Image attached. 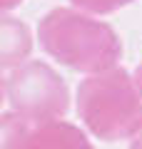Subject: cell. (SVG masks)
Masks as SVG:
<instances>
[{
  "label": "cell",
  "instance_id": "1",
  "mask_svg": "<svg viewBox=\"0 0 142 149\" xmlns=\"http://www.w3.org/2000/svg\"><path fill=\"white\" fill-rule=\"evenodd\" d=\"M42 50L60 65L85 74L117 67L122 42L112 25L77 8H55L37 25Z\"/></svg>",
  "mask_w": 142,
  "mask_h": 149
},
{
  "label": "cell",
  "instance_id": "2",
  "mask_svg": "<svg viewBox=\"0 0 142 149\" xmlns=\"http://www.w3.org/2000/svg\"><path fill=\"white\" fill-rule=\"evenodd\" d=\"M77 117L102 142L132 139L142 127V97L122 67L90 74L77 87Z\"/></svg>",
  "mask_w": 142,
  "mask_h": 149
},
{
  "label": "cell",
  "instance_id": "3",
  "mask_svg": "<svg viewBox=\"0 0 142 149\" xmlns=\"http://www.w3.org/2000/svg\"><path fill=\"white\" fill-rule=\"evenodd\" d=\"M5 97L13 112L30 122L63 119L70 109V90L65 80L40 60H25L13 70L5 82Z\"/></svg>",
  "mask_w": 142,
  "mask_h": 149
},
{
  "label": "cell",
  "instance_id": "4",
  "mask_svg": "<svg viewBox=\"0 0 142 149\" xmlns=\"http://www.w3.org/2000/svg\"><path fill=\"white\" fill-rule=\"evenodd\" d=\"M22 149H95L87 134L80 127L53 119V122H32L25 134Z\"/></svg>",
  "mask_w": 142,
  "mask_h": 149
},
{
  "label": "cell",
  "instance_id": "5",
  "mask_svg": "<svg viewBox=\"0 0 142 149\" xmlns=\"http://www.w3.org/2000/svg\"><path fill=\"white\" fill-rule=\"evenodd\" d=\"M32 52V32L18 17L0 13V72L15 70Z\"/></svg>",
  "mask_w": 142,
  "mask_h": 149
},
{
  "label": "cell",
  "instance_id": "6",
  "mask_svg": "<svg viewBox=\"0 0 142 149\" xmlns=\"http://www.w3.org/2000/svg\"><path fill=\"white\" fill-rule=\"evenodd\" d=\"M30 119L18 112H8L0 117V149H22L25 134L30 129Z\"/></svg>",
  "mask_w": 142,
  "mask_h": 149
},
{
  "label": "cell",
  "instance_id": "7",
  "mask_svg": "<svg viewBox=\"0 0 142 149\" xmlns=\"http://www.w3.org/2000/svg\"><path fill=\"white\" fill-rule=\"evenodd\" d=\"M70 3H72V8L85 10L90 15H107V13H115L135 0H70Z\"/></svg>",
  "mask_w": 142,
  "mask_h": 149
},
{
  "label": "cell",
  "instance_id": "8",
  "mask_svg": "<svg viewBox=\"0 0 142 149\" xmlns=\"http://www.w3.org/2000/svg\"><path fill=\"white\" fill-rule=\"evenodd\" d=\"M22 0H0V13H8V10H15Z\"/></svg>",
  "mask_w": 142,
  "mask_h": 149
},
{
  "label": "cell",
  "instance_id": "9",
  "mask_svg": "<svg viewBox=\"0 0 142 149\" xmlns=\"http://www.w3.org/2000/svg\"><path fill=\"white\" fill-rule=\"evenodd\" d=\"M132 80H135V87H137V92H140V97H142V65H137Z\"/></svg>",
  "mask_w": 142,
  "mask_h": 149
},
{
  "label": "cell",
  "instance_id": "10",
  "mask_svg": "<svg viewBox=\"0 0 142 149\" xmlns=\"http://www.w3.org/2000/svg\"><path fill=\"white\" fill-rule=\"evenodd\" d=\"M130 149H142V127H140V132L132 137V144H130Z\"/></svg>",
  "mask_w": 142,
  "mask_h": 149
},
{
  "label": "cell",
  "instance_id": "11",
  "mask_svg": "<svg viewBox=\"0 0 142 149\" xmlns=\"http://www.w3.org/2000/svg\"><path fill=\"white\" fill-rule=\"evenodd\" d=\"M3 102H5V82L0 77V107H3Z\"/></svg>",
  "mask_w": 142,
  "mask_h": 149
}]
</instances>
